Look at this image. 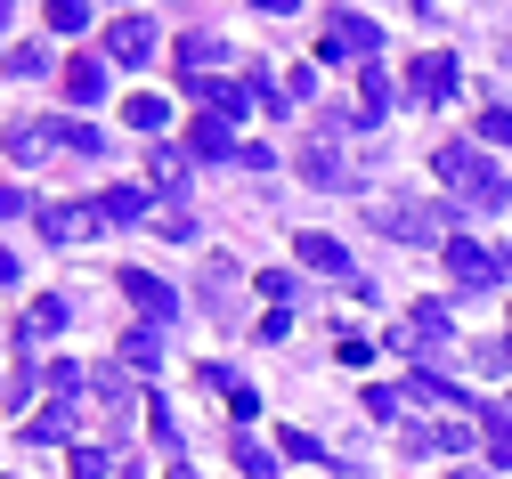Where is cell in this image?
Masks as SVG:
<instances>
[{"label":"cell","instance_id":"cell-28","mask_svg":"<svg viewBox=\"0 0 512 479\" xmlns=\"http://www.w3.org/2000/svg\"><path fill=\"white\" fill-rule=\"evenodd\" d=\"M122 122H131V130H163V122H171V106H163L155 90H139L131 106H122Z\"/></svg>","mask_w":512,"mask_h":479},{"label":"cell","instance_id":"cell-7","mask_svg":"<svg viewBox=\"0 0 512 479\" xmlns=\"http://www.w3.org/2000/svg\"><path fill=\"white\" fill-rule=\"evenodd\" d=\"M407 98H423V106H447V98H456V57H447V49L415 57V65H407Z\"/></svg>","mask_w":512,"mask_h":479},{"label":"cell","instance_id":"cell-37","mask_svg":"<svg viewBox=\"0 0 512 479\" xmlns=\"http://www.w3.org/2000/svg\"><path fill=\"white\" fill-rule=\"evenodd\" d=\"M334 350H342V366H366V358H374V341H366V333H334Z\"/></svg>","mask_w":512,"mask_h":479},{"label":"cell","instance_id":"cell-12","mask_svg":"<svg viewBox=\"0 0 512 479\" xmlns=\"http://www.w3.org/2000/svg\"><path fill=\"white\" fill-rule=\"evenodd\" d=\"M187 155H196V163H220V155H244V147H236V130H228L220 114H204L196 130H187Z\"/></svg>","mask_w":512,"mask_h":479},{"label":"cell","instance_id":"cell-14","mask_svg":"<svg viewBox=\"0 0 512 479\" xmlns=\"http://www.w3.org/2000/svg\"><path fill=\"white\" fill-rule=\"evenodd\" d=\"M57 90H66L74 106H98V98H106V57H74V65H66V82H57Z\"/></svg>","mask_w":512,"mask_h":479},{"label":"cell","instance_id":"cell-19","mask_svg":"<svg viewBox=\"0 0 512 479\" xmlns=\"http://www.w3.org/2000/svg\"><path fill=\"white\" fill-rule=\"evenodd\" d=\"M122 366H131V374H155V366H163V333H155V325H131V333H122Z\"/></svg>","mask_w":512,"mask_h":479},{"label":"cell","instance_id":"cell-18","mask_svg":"<svg viewBox=\"0 0 512 479\" xmlns=\"http://www.w3.org/2000/svg\"><path fill=\"white\" fill-rule=\"evenodd\" d=\"M480 447H488V463L512 471V406H480Z\"/></svg>","mask_w":512,"mask_h":479},{"label":"cell","instance_id":"cell-33","mask_svg":"<svg viewBox=\"0 0 512 479\" xmlns=\"http://www.w3.org/2000/svg\"><path fill=\"white\" fill-rule=\"evenodd\" d=\"M480 139H488V147H512V106H488V114H480Z\"/></svg>","mask_w":512,"mask_h":479},{"label":"cell","instance_id":"cell-30","mask_svg":"<svg viewBox=\"0 0 512 479\" xmlns=\"http://www.w3.org/2000/svg\"><path fill=\"white\" fill-rule=\"evenodd\" d=\"M236 471H244V479H277V455L252 447V439H236Z\"/></svg>","mask_w":512,"mask_h":479},{"label":"cell","instance_id":"cell-17","mask_svg":"<svg viewBox=\"0 0 512 479\" xmlns=\"http://www.w3.org/2000/svg\"><path fill=\"white\" fill-rule=\"evenodd\" d=\"M464 439H472L464 423H415V431H407V455H456Z\"/></svg>","mask_w":512,"mask_h":479},{"label":"cell","instance_id":"cell-35","mask_svg":"<svg viewBox=\"0 0 512 479\" xmlns=\"http://www.w3.org/2000/svg\"><path fill=\"white\" fill-rule=\"evenodd\" d=\"M472 366H480V374H504V366H512V341H480Z\"/></svg>","mask_w":512,"mask_h":479},{"label":"cell","instance_id":"cell-29","mask_svg":"<svg viewBox=\"0 0 512 479\" xmlns=\"http://www.w3.org/2000/svg\"><path fill=\"white\" fill-rule=\"evenodd\" d=\"M147 163H155V179H163V187H187V163H196V155H187V147H155Z\"/></svg>","mask_w":512,"mask_h":479},{"label":"cell","instance_id":"cell-32","mask_svg":"<svg viewBox=\"0 0 512 479\" xmlns=\"http://www.w3.org/2000/svg\"><path fill=\"white\" fill-rule=\"evenodd\" d=\"M82 382H90V374H82V366H74V358H49V390H57V398H74V390H82Z\"/></svg>","mask_w":512,"mask_h":479},{"label":"cell","instance_id":"cell-20","mask_svg":"<svg viewBox=\"0 0 512 479\" xmlns=\"http://www.w3.org/2000/svg\"><path fill=\"white\" fill-rule=\"evenodd\" d=\"M9 74H17V82H49V74H57L49 41H17V49H9Z\"/></svg>","mask_w":512,"mask_h":479},{"label":"cell","instance_id":"cell-6","mask_svg":"<svg viewBox=\"0 0 512 479\" xmlns=\"http://www.w3.org/2000/svg\"><path fill=\"white\" fill-rule=\"evenodd\" d=\"M374 228L399 236V244H447V212H423V203H374Z\"/></svg>","mask_w":512,"mask_h":479},{"label":"cell","instance_id":"cell-5","mask_svg":"<svg viewBox=\"0 0 512 479\" xmlns=\"http://www.w3.org/2000/svg\"><path fill=\"white\" fill-rule=\"evenodd\" d=\"M33 228H41L49 244H90V236L106 228V212H98V203H41Z\"/></svg>","mask_w":512,"mask_h":479},{"label":"cell","instance_id":"cell-9","mask_svg":"<svg viewBox=\"0 0 512 479\" xmlns=\"http://www.w3.org/2000/svg\"><path fill=\"white\" fill-rule=\"evenodd\" d=\"M106 57L114 65H147L155 57V17H114L106 25Z\"/></svg>","mask_w":512,"mask_h":479},{"label":"cell","instance_id":"cell-34","mask_svg":"<svg viewBox=\"0 0 512 479\" xmlns=\"http://www.w3.org/2000/svg\"><path fill=\"white\" fill-rule=\"evenodd\" d=\"M228 415L252 423V415H261V390H252V382H228Z\"/></svg>","mask_w":512,"mask_h":479},{"label":"cell","instance_id":"cell-11","mask_svg":"<svg viewBox=\"0 0 512 479\" xmlns=\"http://www.w3.org/2000/svg\"><path fill=\"white\" fill-rule=\"evenodd\" d=\"M187 90H196L220 122H236V114H252V106H261V90H244V82H187Z\"/></svg>","mask_w":512,"mask_h":479},{"label":"cell","instance_id":"cell-38","mask_svg":"<svg viewBox=\"0 0 512 479\" xmlns=\"http://www.w3.org/2000/svg\"><path fill=\"white\" fill-rule=\"evenodd\" d=\"M155 228H163L171 244H196V220H187V212H155Z\"/></svg>","mask_w":512,"mask_h":479},{"label":"cell","instance_id":"cell-22","mask_svg":"<svg viewBox=\"0 0 512 479\" xmlns=\"http://www.w3.org/2000/svg\"><path fill=\"white\" fill-rule=\"evenodd\" d=\"M407 398H415V406H472V398H464L456 382H439V374H423V366L407 374Z\"/></svg>","mask_w":512,"mask_h":479},{"label":"cell","instance_id":"cell-15","mask_svg":"<svg viewBox=\"0 0 512 479\" xmlns=\"http://www.w3.org/2000/svg\"><path fill=\"white\" fill-rule=\"evenodd\" d=\"M49 333H66V301H57V293H41V301L25 309V325H17V341H25V350H41Z\"/></svg>","mask_w":512,"mask_h":479},{"label":"cell","instance_id":"cell-31","mask_svg":"<svg viewBox=\"0 0 512 479\" xmlns=\"http://www.w3.org/2000/svg\"><path fill=\"white\" fill-rule=\"evenodd\" d=\"M66 471H74V479H106L114 463H106V447H74V455H66Z\"/></svg>","mask_w":512,"mask_h":479},{"label":"cell","instance_id":"cell-41","mask_svg":"<svg viewBox=\"0 0 512 479\" xmlns=\"http://www.w3.org/2000/svg\"><path fill=\"white\" fill-rule=\"evenodd\" d=\"M9 277H17V260H9V252H0V285H9Z\"/></svg>","mask_w":512,"mask_h":479},{"label":"cell","instance_id":"cell-23","mask_svg":"<svg viewBox=\"0 0 512 479\" xmlns=\"http://www.w3.org/2000/svg\"><path fill=\"white\" fill-rule=\"evenodd\" d=\"M41 17H49V33H90V25H98V9H90V0H49Z\"/></svg>","mask_w":512,"mask_h":479},{"label":"cell","instance_id":"cell-8","mask_svg":"<svg viewBox=\"0 0 512 479\" xmlns=\"http://www.w3.org/2000/svg\"><path fill=\"white\" fill-rule=\"evenodd\" d=\"M122 293H131V309H139L147 325H163V317H179V293H171L163 277H147V268H122Z\"/></svg>","mask_w":512,"mask_h":479},{"label":"cell","instance_id":"cell-39","mask_svg":"<svg viewBox=\"0 0 512 479\" xmlns=\"http://www.w3.org/2000/svg\"><path fill=\"white\" fill-rule=\"evenodd\" d=\"M399 406H407L399 390H366V415H374V423H391V415H399Z\"/></svg>","mask_w":512,"mask_h":479},{"label":"cell","instance_id":"cell-1","mask_svg":"<svg viewBox=\"0 0 512 479\" xmlns=\"http://www.w3.org/2000/svg\"><path fill=\"white\" fill-rule=\"evenodd\" d=\"M431 171L456 187L464 203H480V212H504V195H512V187H504V171H496L480 147H431Z\"/></svg>","mask_w":512,"mask_h":479},{"label":"cell","instance_id":"cell-13","mask_svg":"<svg viewBox=\"0 0 512 479\" xmlns=\"http://www.w3.org/2000/svg\"><path fill=\"white\" fill-rule=\"evenodd\" d=\"M74 406H41V415H25V447H66L74 439Z\"/></svg>","mask_w":512,"mask_h":479},{"label":"cell","instance_id":"cell-40","mask_svg":"<svg viewBox=\"0 0 512 479\" xmlns=\"http://www.w3.org/2000/svg\"><path fill=\"white\" fill-rule=\"evenodd\" d=\"M17 212H33V203H25L17 187H0V220H17Z\"/></svg>","mask_w":512,"mask_h":479},{"label":"cell","instance_id":"cell-4","mask_svg":"<svg viewBox=\"0 0 512 479\" xmlns=\"http://www.w3.org/2000/svg\"><path fill=\"white\" fill-rule=\"evenodd\" d=\"M374 49H382V25L358 17V9H334V25H326V57H334V65H358V74H366Z\"/></svg>","mask_w":512,"mask_h":479},{"label":"cell","instance_id":"cell-42","mask_svg":"<svg viewBox=\"0 0 512 479\" xmlns=\"http://www.w3.org/2000/svg\"><path fill=\"white\" fill-rule=\"evenodd\" d=\"M9 17H17V9H9V0H0V41H9Z\"/></svg>","mask_w":512,"mask_h":479},{"label":"cell","instance_id":"cell-27","mask_svg":"<svg viewBox=\"0 0 512 479\" xmlns=\"http://www.w3.org/2000/svg\"><path fill=\"white\" fill-rule=\"evenodd\" d=\"M9 155H17V163H41V155H49V122H17V130H9Z\"/></svg>","mask_w":512,"mask_h":479},{"label":"cell","instance_id":"cell-16","mask_svg":"<svg viewBox=\"0 0 512 479\" xmlns=\"http://www.w3.org/2000/svg\"><path fill=\"white\" fill-rule=\"evenodd\" d=\"M98 212H106V228H131V220L155 212V203H147V187H106V195H98Z\"/></svg>","mask_w":512,"mask_h":479},{"label":"cell","instance_id":"cell-24","mask_svg":"<svg viewBox=\"0 0 512 479\" xmlns=\"http://www.w3.org/2000/svg\"><path fill=\"white\" fill-rule=\"evenodd\" d=\"M382 114H391V82L366 65V74H358V122H382Z\"/></svg>","mask_w":512,"mask_h":479},{"label":"cell","instance_id":"cell-2","mask_svg":"<svg viewBox=\"0 0 512 479\" xmlns=\"http://www.w3.org/2000/svg\"><path fill=\"white\" fill-rule=\"evenodd\" d=\"M399 350H407L423 374H431V358H447V350H456V325H447V309H439V301H415V309H407Z\"/></svg>","mask_w":512,"mask_h":479},{"label":"cell","instance_id":"cell-3","mask_svg":"<svg viewBox=\"0 0 512 479\" xmlns=\"http://www.w3.org/2000/svg\"><path fill=\"white\" fill-rule=\"evenodd\" d=\"M439 252H447V277H456V285H472V293H480V285H504V277H512V252H504V244L488 252V244H472V236H447Z\"/></svg>","mask_w":512,"mask_h":479},{"label":"cell","instance_id":"cell-26","mask_svg":"<svg viewBox=\"0 0 512 479\" xmlns=\"http://www.w3.org/2000/svg\"><path fill=\"white\" fill-rule=\"evenodd\" d=\"M179 65L204 82V65H220V33H187V41H179Z\"/></svg>","mask_w":512,"mask_h":479},{"label":"cell","instance_id":"cell-43","mask_svg":"<svg viewBox=\"0 0 512 479\" xmlns=\"http://www.w3.org/2000/svg\"><path fill=\"white\" fill-rule=\"evenodd\" d=\"M456 479H488V471H456Z\"/></svg>","mask_w":512,"mask_h":479},{"label":"cell","instance_id":"cell-10","mask_svg":"<svg viewBox=\"0 0 512 479\" xmlns=\"http://www.w3.org/2000/svg\"><path fill=\"white\" fill-rule=\"evenodd\" d=\"M293 252H301V268H317V277H350V285H358V268H350V252H342L334 236L309 228V236H293Z\"/></svg>","mask_w":512,"mask_h":479},{"label":"cell","instance_id":"cell-25","mask_svg":"<svg viewBox=\"0 0 512 479\" xmlns=\"http://www.w3.org/2000/svg\"><path fill=\"white\" fill-rule=\"evenodd\" d=\"M49 147H66V155H98L106 139H98L90 122H49Z\"/></svg>","mask_w":512,"mask_h":479},{"label":"cell","instance_id":"cell-36","mask_svg":"<svg viewBox=\"0 0 512 479\" xmlns=\"http://www.w3.org/2000/svg\"><path fill=\"white\" fill-rule=\"evenodd\" d=\"M277 447H285V455H293V463H326V447H317V439H309V431H285V439H277Z\"/></svg>","mask_w":512,"mask_h":479},{"label":"cell","instance_id":"cell-21","mask_svg":"<svg viewBox=\"0 0 512 479\" xmlns=\"http://www.w3.org/2000/svg\"><path fill=\"white\" fill-rule=\"evenodd\" d=\"M301 179H309V187H342V179H350V163H342L334 147H301Z\"/></svg>","mask_w":512,"mask_h":479}]
</instances>
